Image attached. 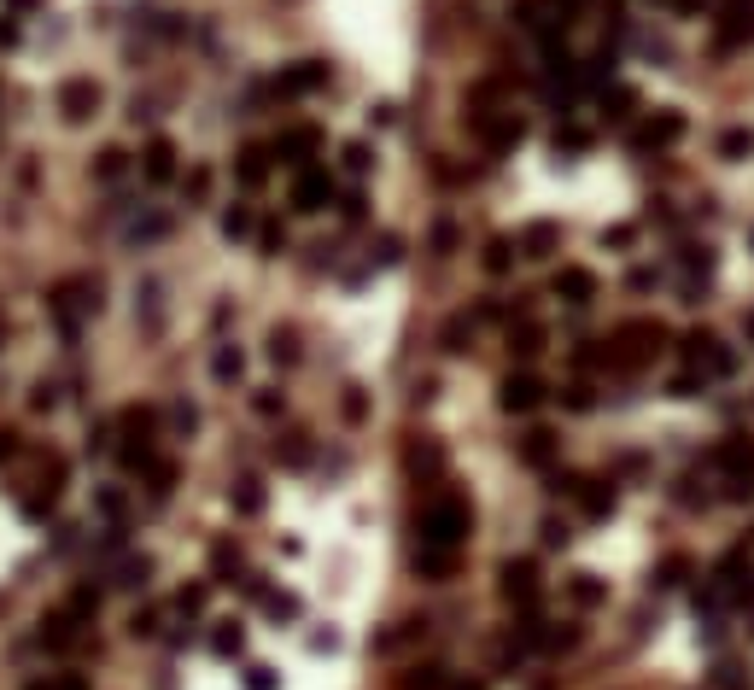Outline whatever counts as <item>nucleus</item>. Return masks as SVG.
<instances>
[{"label":"nucleus","instance_id":"f257e3e1","mask_svg":"<svg viewBox=\"0 0 754 690\" xmlns=\"http://www.w3.org/2000/svg\"><path fill=\"white\" fill-rule=\"evenodd\" d=\"M94 311H100V281H94V275H65V281L47 287V316L59 322V334H65V340H77L82 334V316H94Z\"/></svg>","mask_w":754,"mask_h":690},{"label":"nucleus","instance_id":"f03ea898","mask_svg":"<svg viewBox=\"0 0 754 690\" xmlns=\"http://www.w3.org/2000/svg\"><path fill=\"white\" fill-rule=\"evenodd\" d=\"M422 545H433V550H456L468 538V527H474V509H468L456 491H444V498H433L427 509H422Z\"/></svg>","mask_w":754,"mask_h":690},{"label":"nucleus","instance_id":"7ed1b4c3","mask_svg":"<svg viewBox=\"0 0 754 690\" xmlns=\"http://www.w3.org/2000/svg\"><path fill=\"white\" fill-rule=\"evenodd\" d=\"M117 434H123V462L141 474V468L158 462V410L153 404H129L117 415Z\"/></svg>","mask_w":754,"mask_h":690},{"label":"nucleus","instance_id":"20e7f679","mask_svg":"<svg viewBox=\"0 0 754 690\" xmlns=\"http://www.w3.org/2000/svg\"><path fill=\"white\" fill-rule=\"evenodd\" d=\"M708 462L725 474L731 498H749V491H754V439H749V434H725L720 445H713Z\"/></svg>","mask_w":754,"mask_h":690},{"label":"nucleus","instance_id":"39448f33","mask_svg":"<svg viewBox=\"0 0 754 690\" xmlns=\"http://www.w3.org/2000/svg\"><path fill=\"white\" fill-rule=\"evenodd\" d=\"M53 100H59V112H65V123H88L94 112H100V82L94 77H65Z\"/></svg>","mask_w":754,"mask_h":690},{"label":"nucleus","instance_id":"423d86ee","mask_svg":"<svg viewBox=\"0 0 754 690\" xmlns=\"http://www.w3.org/2000/svg\"><path fill=\"white\" fill-rule=\"evenodd\" d=\"M684 351H690V363H696V375H702V380H725V375L737 368V357L725 351V345L713 340L708 328H702V334H690V340H684Z\"/></svg>","mask_w":754,"mask_h":690},{"label":"nucleus","instance_id":"0eeeda50","mask_svg":"<svg viewBox=\"0 0 754 690\" xmlns=\"http://www.w3.org/2000/svg\"><path fill=\"white\" fill-rule=\"evenodd\" d=\"M316 89H328V65H322V59H299V65H287L275 77L281 100H304V94H316Z\"/></svg>","mask_w":754,"mask_h":690},{"label":"nucleus","instance_id":"6e6552de","mask_svg":"<svg viewBox=\"0 0 754 690\" xmlns=\"http://www.w3.org/2000/svg\"><path fill=\"white\" fill-rule=\"evenodd\" d=\"M42 644L53 649V656H70V649H82V620L70 609H53L42 620Z\"/></svg>","mask_w":754,"mask_h":690},{"label":"nucleus","instance_id":"1a4fd4ad","mask_svg":"<svg viewBox=\"0 0 754 690\" xmlns=\"http://www.w3.org/2000/svg\"><path fill=\"white\" fill-rule=\"evenodd\" d=\"M503 602H515V609H533L538 602V568L533 562H503Z\"/></svg>","mask_w":754,"mask_h":690},{"label":"nucleus","instance_id":"9d476101","mask_svg":"<svg viewBox=\"0 0 754 690\" xmlns=\"http://www.w3.org/2000/svg\"><path fill=\"white\" fill-rule=\"evenodd\" d=\"M328 200H333L328 170H311V164H304V170H299V182H293V211H322Z\"/></svg>","mask_w":754,"mask_h":690},{"label":"nucleus","instance_id":"9b49d317","mask_svg":"<svg viewBox=\"0 0 754 690\" xmlns=\"http://www.w3.org/2000/svg\"><path fill=\"white\" fill-rule=\"evenodd\" d=\"M754 35V0H720V47H737Z\"/></svg>","mask_w":754,"mask_h":690},{"label":"nucleus","instance_id":"f8f14e48","mask_svg":"<svg viewBox=\"0 0 754 690\" xmlns=\"http://www.w3.org/2000/svg\"><path fill=\"white\" fill-rule=\"evenodd\" d=\"M498 404H503L509 415H526V410H538V404H544V387H538L533 375H509V380L498 387Z\"/></svg>","mask_w":754,"mask_h":690},{"label":"nucleus","instance_id":"ddd939ff","mask_svg":"<svg viewBox=\"0 0 754 690\" xmlns=\"http://www.w3.org/2000/svg\"><path fill=\"white\" fill-rule=\"evenodd\" d=\"M316 146H322V129H287L275 141V158H281V164H293V170H304Z\"/></svg>","mask_w":754,"mask_h":690},{"label":"nucleus","instance_id":"4468645a","mask_svg":"<svg viewBox=\"0 0 754 690\" xmlns=\"http://www.w3.org/2000/svg\"><path fill=\"white\" fill-rule=\"evenodd\" d=\"M141 176L146 182H170V176H176V141L153 135V141H146V153H141Z\"/></svg>","mask_w":754,"mask_h":690},{"label":"nucleus","instance_id":"2eb2a0df","mask_svg":"<svg viewBox=\"0 0 754 690\" xmlns=\"http://www.w3.org/2000/svg\"><path fill=\"white\" fill-rule=\"evenodd\" d=\"M591 293H597V275H591V269H579V264L555 269V299H567V304H591Z\"/></svg>","mask_w":754,"mask_h":690},{"label":"nucleus","instance_id":"dca6fc26","mask_svg":"<svg viewBox=\"0 0 754 690\" xmlns=\"http://www.w3.org/2000/svg\"><path fill=\"white\" fill-rule=\"evenodd\" d=\"M678 135H684V117H678V112H661V117H649L644 129H638V146H673Z\"/></svg>","mask_w":754,"mask_h":690},{"label":"nucleus","instance_id":"f3484780","mask_svg":"<svg viewBox=\"0 0 754 690\" xmlns=\"http://www.w3.org/2000/svg\"><path fill=\"white\" fill-rule=\"evenodd\" d=\"M234 176H240V188H264L269 153H264V146H240V158H234Z\"/></svg>","mask_w":754,"mask_h":690},{"label":"nucleus","instance_id":"a211bd4d","mask_svg":"<svg viewBox=\"0 0 754 690\" xmlns=\"http://www.w3.org/2000/svg\"><path fill=\"white\" fill-rule=\"evenodd\" d=\"M415 573H422V579H451V573H456V550L422 545V550H415Z\"/></svg>","mask_w":754,"mask_h":690},{"label":"nucleus","instance_id":"6ab92c4d","mask_svg":"<svg viewBox=\"0 0 754 690\" xmlns=\"http://www.w3.org/2000/svg\"><path fill=\"white\" fill-rule=\"evenodd\" d=\"M211 375H217V387H234V380L246 375V357L234 351V345H217V357H211Z\"/></svg>","mask_w":754,"mask_h":690},{"label":"nucleus","instance_id":"aec40b11","mask_svg":"<svg viewBox=\"0 0 754 690\" xmlns=\"http://www.w3.org/2000/svg\"><path fill=\"white\" fill-rule=\"evenodd\" d=\"M94 509H100L111 527H123V515H129V498H123L117 486H100V491H94Z\"/></svg>","mask_w":754,"mask_h":690},{"label":"nucleus","instance_id":"412c9836","mask_svg":"<svg viewBox=\"0 0 754 690\" xmlns=\"http://www.w3.org/2000/svg\"><path fill=\"white\" fill-rule=\"evenodd\" d=\"M550 246H555V223H533L521 234V252L526 257H550Z\"/></svg>","mask_w":754,"mask_h":690},{"label":"nucleus","instance_id":"4be33fe9","mask_svg":"<svg viewBox=\"0 0 754 690\" xmlns=\"http://www.w3.org/2000/svg\"><path fill=\"white\" fill-rule=\"evenodd\" d=\"M550 457H555V434H526V439H521V462L544 468Z\"/></svg>","mask_w":754,"mask_h":690},{"label":"nucleus","instance_id":"5701e85b","mask_svg":"<svg viewBox=\"0 0 754 690\" xmlns=\"http://www.w3.org/2000/svg\"><path fill=\"white\" fill-rule=\"evenodd\" d=\"M182 193H188V205H205V200H211V170L193 164L188 176H182Z\"/></svg>","mask_w":754,"mask_h":690},{"label":"nucleus","instance_id":"b1692460","mask_svg":"<svg viewBox=\"0 0 754 690\" xmlns=\"http://www.w3.org/2000/svg\"><path fill=\"white\" fill-rule=\"evenodd\" d=\"M228 503H234L240 515H257V509H264V486H257V480H240V486L228 491Z\"/></svg>","mask_w":754,"mask_h":690},{"label":"nucleus","instance_id":"393cba45","mask_svg":"<svg viewBox=\"0 0 754 690\" xmlns=\"http://www.w3.org/2000/svg\"><path fill=\"white\" fill-rule=\"evenodd\" d=\"M269 357H275V363H299V334H293V328H275V334H269Z\"/></svg>","mask_w":754,"mask_h":690},{"label":"nucleus","instance_id":"a878e982","mask_svg":"<svg viewBox=\"0 0 754 690\" xmlns=\"http://www.w3.org/2000/svg\"><path fill=\"white\" fill-rule=\"evenodd\" d=\"M444 685H451V679H444V667H433V661L404 673V690H444Z\"/></svg>","mask_w":754,"mask_h":690},{"label":"nucleus","instance_id":"bb28decb","mask_svg":"<svg viewBox=\"0 0 754 690\" xmlns=\"http://www.w3.org/2000/svg\"><path fill=\"white\" fill-rule=\"evenodd\" d=\"M23 690H88L82 673H47V679H23Z\"/></svg>","mask_w":754,"mask_h":690},{"label":"nucleus","instance_id":"cd10ccee","mask_svg":"<svg viewBox=\"0 0 754 690\" xmlns=\"http://www.w3.org/2000/svg\"><path fill=\"white\" fill-rule=\"evenodd\" d=\"M240 644H246L240 620H222V626H217V638H211V649H217V656H240Z\"/></svg>","mask_w":754,"mask_h":690},{"label":"nucleus","instance_id":"c85d7f7f","mask_svg":"<svg viewBox=\"0 0 754 690\" xmlns=\"http://www.w3.org/2000/svg\"><path fill=\"white\" fill-rule=\"evenodd\" d=\"M509 351H515V357H538V351H544V328L526 322L521 334H509Z\"/></svg>","mask_w":754,"mask_h":690},{"label":"nucleus","instance_id":"c756f323","mask_svg":"<svg viewBox=\"0 0 754 690\" xmlns=\"http://www.w3.org/2000/svg\"><path fill=\"white\" fill-rule=\"evenodd\" d=\"M123 164H129V153H117V146H106V153L94 158V176H100V182H117V176H123Z\"/></svg>","mask_w":754,"mask_h":690},{"label":"nucleus","instance_id":"7c9ffc66","mask_svg":"<svg viewBox=\"0 0 754 690\" xmlns=\"http://www.w3.org/2000/svg\"><path fill=\"white\" fill-rule=\"evenodd\" d=\"M65 609L77 614V620H88V614L100 609V591H94V585H77V591H70V602H65Z\"/></svg>","mask_w":754,"mask_h":690},{"label":"nucleus","instance_id":"2f4dec72","mask_svg":"<svg viewBox=\"0 0 754 690\" xmlns=\"http://www.w3.org/2000/svg\"><path fill=\"white\" fill-rule=\"evenodd\" d=\"M146 573H153V562H146V556H129V562L117 568V585H146Z\"/></svg>","mask_w":754,"mask_h":690},{"label":"nucleus","instance_id":"473e14b6","mask_svg":"<svg viewBox=\"0 0 754 690\" xmlns=\"http://www.w3.org/2000/svg\"><path fill=\"white\" fill-rule=\"evenodd\" d=\"M749 146H754V135H749V129H725V135H720V153H725V158H743Z\"/></svg>","mask_w":754,"mask_h":690},{"label":"nucleus","instance_id":"72a5a7b5","mask_svg":"<svg viewBox=\"0 0 754 690\" xmlns=\"http://www.w3.org/2000/svg\"><path fill=\"white\" fill-rule=\"evenodd\" d=\"M222 234H228V240H240V234H252V211H246V205H234V211L222 217Z\"/></svg>","mask_w":754,"mask_h":690},{"label":"nucleus","instance_id":"f704fd0d","mask_svg":"<svg viewBox=\"0 0 754 690\" xmlns=\"http://www.w3.org/2000/svg\"><path fill=\"white\" fill-rule=\"evenodd\" d=\"M509 264H515L509 240H491V246H486V269H491V275H503V269H509Z\"/></svg>","mask_w":754,"mask_h":690},{"label":"nucleus","instance_id":"c9c22d12","mask_svg":"<svg viewBox=\"0 0 754 690\" xmlns=\"http://www.w3.org/2000/svg\"><path fill=\"white\" fill-rule=\"evenodd\" d=\"M129 632H135V638H158V609H135Z\"/></svg>","mask_w":754,"mask_h":690},{"label":"nucleus","instance_id":"e433bc0d","mask_svg":"<svg viewBox=\"0 0 754 690\" xmlns=\"http://www.w3.org/2000/svg\"><path fill=\"white\" fill-rule=\"evenodd\" d=\"M368 164H375V158H368V141H351V146H345V170H357V176H363Z\"/></svg>","mask_w":754,"mask_h":690},{"label":"nucleus","instance_id":"4c0bfd02","mask_svg":"<svg viewBox=\"0 0 754 690\" xmlns=\"http://www.w3.org/2000/svg\"><path fill=\"white\" fill-rule=\"evenodd\" d=\"M176 609H182V614H200V609H205V585H182Z\"/></svg>","mask_w":754,"mask_h":690},{"label":"nucleus","instance_id":"58836bf2","mask_svg":"<svg viewBox=\"0 0 754 690\" xmlns=\"http://www.w3.org/2000/svg\"><path fill=\"white\" fill-rule=\"evenodd\" d=\"M597 597H602L597 579H591V573H573V602H597Z\"/></svg>","mask_w":754,"mask_h":690},{"label":"nucleus","instance_id":"ea45409f","mask_svg":"<svg viewBox=\"0 0 754 690\" xmlns=\"http://www.w3.org/2000/svg\"><path fill=\"white\" fill-rule=\"evenodd\" d=\"M340 410H345V422H363V415H368V398H363V392H345V404H340Z\"/></svg>","mask_w":754,"mask_h":690},{"label":"nucleus","instance_id":"a19ab883","mask_svg":"<svg viewBox=\"0 0 754 690\" xmlns=\"http://www.w3.org/2000/svg\"><path fill=\"white\" fill-rule=\"evenodd\" d=\"M246 690H275V673H269V667H246Z\"/></svg>","mask_w":754,"mask_h":690},{"label":"nucleus","instance_id":"79ce46f5","mask_svg":"<svg viewBox=\"0 0 754 690\" xmlns=\"http://www.w3.org/2000/svg\"><path fill=\"white\" fill-rule=\"evenodd\" d=\"M18 457V434H12V427H0V462H12Z\"/></svg>","mask_w":754,"mask_h":690},{"label":"nucleus","instance_id":"37998d69","mask_svg":"<svg viewBox=\"0 0 754 690\" xmlns=\"http://www.w3.org/2000/svg\"><path fill=\"white\" fill-rule=\"evenodd\" d=\"M53 404H59L53 387H35V392H30V410H53Z\"/></svg>","mask_w":754,"mask_h":690},{"label":"nucleus","instance_id":"c03bdc74","mask_svg":"<svg viewBox=\"0 0 754 690\" xmlns=\"http://www.w3.org/2000/svg\"><path fill=\"white\" fill-rule=\"evenodd\" d=\"M567 410H591V392L585 387H567Z\"/></svg>","mask_w":754,"mask_h":690},{"label":"nucleus","instance_id":"a18cd8bd","mask_svg":"<svg viewBox=\"0 0 754 690\" xmlns=\"http://www.w3.org/2000/svg\"><path fill=\"white\" fill-rule=\"evenodd\" d=\"M632 234H638L632 223H620V228H609V246H632Z\"/></svg>","mask_w":754,"mask_h":690},{"label":"nucleus","instance_id":"49530a36","mask_svg":"<svg viewBox=\"0 0 754 690\" xmlns=\"http://www.w3.org/2000/svg\"><path fill=\"white\" fill-rule=\"evenodd\" d=\"M6 6H12V18H23V12H35L42 0H6Z\"/></svg>","mask_w":754,"mask_h":690},{"label":"nucleus","instance_id":"de8ad7c7","mask_svg":"<svg viewBox=\"0 0 754 690\" xmlns=\"http://www.w3.org/2000/svg\"><path fill=\"white\" fill-rule=\"evenodd\" d=\"M18 42V23H0V47H12Z\"/></svg>","mask_w":754,"mask_h":690},{"label":"nucleus","instance_id":"09e8293b","mask_svg":"<svg viewBox=\"0 0 754 690\" xmlns=\"http://www.w3.org/2000/svg\"><path fill=\"white\" fill-rule=\"evenodd\" d=\"M451 690H479V685H474V679H462V685H451Z\"/></svg>","mask_w":754,"mask_h":690},{"label":"nucleus","instance_id":"8fccbe9b","mask_svg":"<svg viewBox=\"0 0 754 690\" xmlns=\"http://www.w3.org/2000/svg\"><path fill=\"white\" fill-rule=\"evenodd\" d=\"M0 334H6V328H0Z\"/></svg>","mask_w":754,"mask_h":690}]
</instances>
